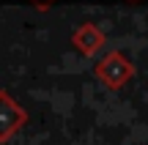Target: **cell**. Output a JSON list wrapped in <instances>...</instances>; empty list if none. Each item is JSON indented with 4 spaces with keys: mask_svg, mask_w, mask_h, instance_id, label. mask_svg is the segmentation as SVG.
Instances as JSON below:
<instances>
[{
    "mask_svg": "<svg viewBox=\"0 0 148 145\" xmlns=\"http://www.w3.org/2000/svg\"><path fill=\"white\" fill-rule=\"evenodd\" d=\"M25 120H27V112L8 96V91H0V142L14 137L25 126Z\"/></svg>",
    "mask_w": 148,
    "mask_h": 145,
    "instance_id": "6da1fadb",
    "label": "cell"
},
{
    "mask_svg": "<svg viewBox=\"0 0 148 145\" xmlns=\"http://www.w3.org/2000/svg\"><path fill=\"white\" fill-rule=\"evenodd\" d=\"M30 3H36V5H38V8H47V5H52V3H55V0H30Z\"/></svg>",
    "mask_w": 148,
    "mask_h": 145,
    "instance_id": "7a4b0ae2",
    "label": "cell"
}]
</instances>
